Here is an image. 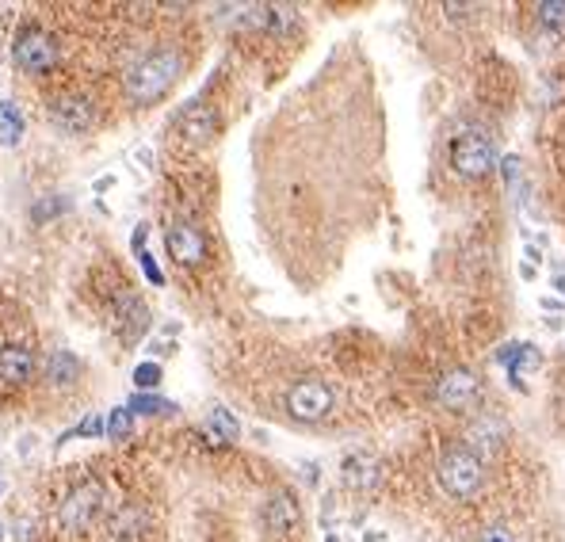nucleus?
Segmentation results:
<instances>
[{"label":"nucleus","mask_w":565,"mask_h":542,"mask_svg":"<svg viewBox=\"0 0 565 542\" xmlns=\"http://www.w3.org/2000/svg\"><path fill=\"white\" fill-rule=\"evenodd\" d=\"M382 149L386 134L371 80L340 58L256 130L260 226L291 275L306 245V226H314L302 283L321 271V260H340L359 203L371 199Z\"/></svg>","instance_id":"1"},{"label":"nucleus","mask_w":565,"mask_h":542,"mask_svg":"<svg viewBox=\"0 0 565 542\" xmlns=\"http://www.w3.org/2000/svg\"><path fill=\"white\" fill-rule=\"evenodd\" d=\"M180 73H184L180 50H172V47L149 50L142 61L130 65V73H126V96H130V103H138V107L157 103L172 89V84L180 80Z\"/></svg>","instance_id":"2"},{"label":"nucleus","mask_w":565,"mask_h":542,"mask_svg":"<svg viewBox=\"0 0 565 542\" xmlns=\"http://www.w3.org/2000/svg\"><path fill=\"white\" fill-rule=\"evenodd\" d=\"M436 482L451 501H470L485 482V466L470 447H451L436 466Z\"/></svg>","instance_id":"3"},{"label":"nucleus","mask_w":565,"mask_h":542,"mask_svg":"<svg viewBox=\"0 0 565 542\" xmlns=\"http://www.w3.org/2000/svg\"><path fill=\"white\" fill-rule=\"evenodd\" d=\"M447 161L451 168L459 172L466 180H482L496 168V145L485 130H463V134H454L451 145H447Z\"/></svg>","instance_id":"4"},{"label":"nucleus","mask_w":565,"mask_h":542,"mask_svg":"<svg viewBox=\"0 0 565 542\" xmlns=\"http://www.w3.org/2000/svg\"><path fill=\"white\" fill-rule=\"evenodd\" d=\"M333 409V389L325 386L321 378H302L287 389V413L302 424H314V420H325Z\"/></svg>","instance_id":"5"},{"label":"nucleus","mask_w":565,"mask_h":542,"mask_svg":"<svg viewBox=\"0 0 565 542\" xmlns=\"http://www.w3.org/2000/svg\"><path fill=\"white\" fill-rule=\"evenodd\" d=\"M12 58L24 73H50L58 65V47L50 35H42L38 27H24L12 42Z\"/></svg>","instance_id":"6"},{"label":"nucleus","mask_w":565,"mask_h":542,"mask_svg":"<svg viewBox=\"0 0 565 542\" xmlns=\"http://www.w3.org/2000/svg\"><path fill=\"white\" fill-rule=\"evenodd\" d=\"M477 398H482V378L466 371V367H454V371L436 378V401L451 413H466Z\"/></svg>","instance_id":"7"},{"label":"nucleus","mask_w":565,"mask_h":542,"mask_svg":"<svg viewBox=\"0 0 565 542\" xmlns=\"http://www.w3.org/2000/svg\"><path fill=\"white\" fill-rule=\"evenodd\" d=\"M103 512V489L96 482H84L69 493V501L61 505V524L69 531H89Z\"/></svg>","instance_id":"8"},{"label":"nucleus","mask_w":565,"mask_h":542,"mask_svg":"<svg viewBox=\"0 0 565 542\" xmlns=\"http://www.w3.org/2000/svg\"><path fill=\"white\" fill-rule=\"evenodd\" d=\"M165 245H168V256L176 260L180 268H195V264H203V260H207V241H203V233L195 229L191 222L168 226Z\"/></svg>","instance_id":"9"},{"label":"nucleus","mask_w":565,"mask_h":542,"mask_svg":"<svg viewBox=\"0 0 565 542\" xmlns=\"http://www.w3.org/2000/svg\"><path fill=\"white\" fill-rule=\"evenodd\" d=\"M176 130L187 145H207L219 134V112H214L210 103H187L176 119Z\"/></svg>","instance_id":"10"},{"label":"nucleus","mask_w":565,"mask_h":542,"mask_svg":"<svg viewBox=\"0 0 565 542\" xmlns=\"http://www.w3.org/2000/svg\"><path fill=\"white\" fill-rule=\"evenodd\" d=\"M149 531H154V524H149V512L138 508V505H123L112 519H107V542H145Z\"/></svg>","instance_id":"11"},{"label":"nucleus","mask_w":565,"mask_h":542,"mask_svg":"<svg viewBox=\"0 0 565 542\" xmlns=\"http://www.w3.org/2000/svg\"><path fill=\"white\" fill-rule=\"evenodd\" d=\"M260 519H264V527L272 535H294L302 527V508L291 493H272L268 501H264V512H260Z\"/></svg>","instance_id":"12"},{"label":"nucleus","mask_w":565,"mask_h":542,"mask_svg":"<svg viewBox=\"0 0 565 542\" xmlns=\"http://www.w3.org/2000/svg\"><path fill=\"white\" fill-rule=\"evenodd\" d=\"M505 436H508V424L501 417H477L466 431V447L477 459H485V454H496L505 447Z\"/></svg>","instance_id":"13"},{"label":"nucleus","mask_w":565,"mask_h":542,"mask_svg":"<svg viewBox=\"0 0 565 542\" xmlns=\"http://www.w3.org/2000/svg\"><path fill=\"white\" fill-rule=\"evenodd\" d=\"M54 122L65 130V134H84V130H92L96 112H92V103H89V100H80V96H65V100L54 103Z\"/></svg>","instance_id":"14"},{"label":"nucleus","mask_w":565,"mask_h":542,"mask_svg":"<svg viewBox=\"0 0 565 542\" xmlns=\"http://www.w3.org/2000/svg\"><path fill=\"white\" fill-rule=\"evenodd\" d=\"M344 485L347 489H356V493H371L375 485H378V478H382V466H378V459L375 454H347L344 459Z\"/></svg>","instance_id":"15"},{"label":"nucleus","mask_w":565,"mask_h":542,"mask_svg":"<svg viewBox=\"0 0 565 542\" xmlns=\"http://www.w3.org/2000/svg\"><path fill=\"white\" fill-rule=\"evenodd\" d=\"M115 314H119V324H123V336L126 340H134V336H142L149 329V310H145V302L138 294L123 291L115 298Z\"/></svg>","instance_id":"16"},{"label":"nucleus","mask_w":565,"mask_h":542,"mask_svg":"<svg viewBox=\"0 0 565 542\" xmlns=\"http://www.w3.org/2000/svg\"><path fill=\"white\" fill-rule=\"evenodd\" d=\"M35 378V356L27 348H0V382L24 386Z\"/></svg>","instance_id":"17"},{"label":"nucleus","mask_w":565,"mask_h":542,"mask_svg":"<svg viewBox=\"0 0 565 542\" xmlns=\"http://www.w3.org/2000/svg\"><path fill=\"white\" fill-rule=\"evenodd\" d=\"M496 359H501V363L508 367L512 386H516V389H524V367L538 363V348H535V344H519V340H512V344H505V348L496 352Z\"/></svg>","instance_id":"18"},{"label":"nucleus","mask_w":565,"mask_h":542,"mask_svg":"<svg viewBox=\"0 0 565 542\" xmlns=\"http://www.w3.org/2000/svg\"><path fill=\"white\" fill-rule=\"evenodd\" d=\"M77 375H80V363L73 352H54L47 359V378L54 386H69V382H77Z\"/></svg>","instance_id":"19"},{"label":"nucleus","mask_w":565,"mask_h":542,"mask_svg":"<svg viewBox=\"0 0 565 542\" xmlns=\"http://www.w3.org/2000/svg\"><path fill=\"white\" fill-rule=\"evenodd\" d=\"M207 428L214 431V440H237V436H241V424H237L233 420V413H229V409H210V417H207Z\"/></svg>","instance_id":"20"},{"label":"nucleus","mask_w":565,"mask_h":542,"mask_svg":"<svg viewBox=\"0 0 565 542\" xmlns=\"http://www.w3.org/2000/svg\"><path fill=\"white\" fill-rule=\"evenodd\" d=\"M19 134H24V119L12 103H0V145H16Z\"/></svg>","instance_id":"21"},{"label":"nucleus","mask_w":565,"mask_h":542,"mask_svg":"<svg viewBox=\"0 0 565 542\" xmlns=\"http://www.w3.org/2000/svg\"><path fill=\"white\" fill-rule=\"evenodd\" d=\"M535 19L542 27L561 31L565 27V0H542V5H535Z\"/></svg>","instance_id":"22"},{"label":"nucleus","mask_w":565,"mask_h":542,"mask_svg":"<svg viewBox=\"0 0 565 542\" xmlns=\"http://www.w3.org/2000/svg\"><path fill=\"white\" fill-rule=\"evenodd\" d=\"M126 409L130 413H145V417H154V413H172V401H165V398H154V394H134L126 401Z\"/></svg>","instance_id":"23"},{"label":"nucleus","mask_w":565,"mask_h":542,"mask_svg":"<svg viewBox=\"0 0 565 542\" xmlns=\"http://www.w3.org/2000/svg\"><path fill=\"white\" fill-rule=\"evenodd\" d=\"M130 428H134V413L126 405L112 409V417H107V440H126Z\"/></svg>","instance_id":"24"},{"label":"nucleus","mask_w":565,"mask_h":542,"mask_svg":"<svg viewBox=\"0 0 565 542\" xmlns=\"http://www.w3.org/2000/svg\"><path fill=\"white\" fill-rule=\"evenodd\" d=\"M103 428H107V424H103L100 417H84V420H80V424H77V428H73V431H69V436H65V440H80V436H100ZM65 440H61V443H65Z\"/></svg>","instance_id":"25"},{"label":"nucleus","mask_w":565,"mask_h":542,"mask_svg":"<svg viewBox=\"0 0 565 542\" xmlns=\"http://www.w3.org/2000/svg\"><path fill=\"white\" fill-rule=\"evenodd\" d=\"M134 382H138L142 389H154V386L161 382V367H157V363H142L138 371H134Z\"/></svg>","instance_id":"26"},{"label":"nucleus","mask_w":565,"mask_h":542,"mask_svg":"<svg viewBox=\"0 0 565 542\" xmlns=\"http://www.w3.org/2000/svg\"><path fill=\"white\" fill-rule=\"evenodd\" d=\"M477 542H519V538H516L512 527H501V524H496V527H485L482 535H477Z\"/></svg>","instance_id":"27"},{"label":"nucleus","mask_w":565,"mask_h":542,"mask_svg":"<svg viewBox=\"0 0 565 542\" xmlns=\"http://www.w3.org/2000/svg\"><path fill=\"white\" fill-rule=\"evenodd\" d=\"M16 542H35V524H31V519H19V524H16Z\"/></svg>","instance_id":"28"},{"label":"nucleus","mask_w":565,"mask_h":542,"mask_svg":"<svg viewBox=\"0 0 565 542\" xmlns=\"http://www.w3.org/2000/svg\"><path fill=\"white\" fill-rule=\"evenodd\" d=\"M554 291L565 294V271H561V268H558V275H554Z\"/></svg>","instance_id":"29"},{"label":"nucleus","mask_w":565,"mask_h":542,"mask_svg":"<svg viewBox=\"0 0 565 542\" xmlns=\"http://www.w3.org/2000/svg\"><path fill=\"white\" fill-rule=\"evenodd\" d=\"M0 538H5V527H0Z\"/></svg>","instance_id":"30"}]
</instances>
